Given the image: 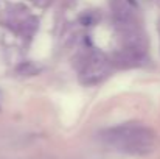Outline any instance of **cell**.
<instances>
[{
  "label": "cell",
  "instance_id": "1",
  "mask_svg": "<svg viewBox=\"0 0 160 159\" xmlns=\"http://www.w3.org/2000/svg\"><path fill=\"white\" fill-rule=\"evenodd\" d=\"M104 139L110 145L128 153H148L154 145V134L146 126L123 125L104 133Z\"/></svg>",
  "mask_w": 160,
  "mask_h": 159
},
{
  "label": "cell",
  "instance_id": "3",
  "mask_svg": "<svg viewBox=\"0 0 160 159\" xmlns=\"http://www.w3.org/2000/svg\"><path fill=\"white\" fill-rule=\"evenodd\" d=\"M145 59V52H138L134 49H123L118 53L113 55L112 64L121 67V69H129V67H137L143 62Z\"/></svg>",
  "mask_w": 160,
  "mask_h": 159
},
{
  "label": "cell",
  "instance_id": "5",
  "mask_svg": "<svg viewBox=\"0 0 160 159\" xmlns=\"http://www.w3.org/2000/svg\"><path fill=\"white\" fill-rule=\"evenodd\" d=\"M93 22H95V17L92 16V14H84V16H81V24L82 25H86V27H90V25H93Z\"/></svg>",
  "mask_w": 160,
  "mask_h": 159
},
{
  "label": "cell",
  "instance_id": "4",
  "mask_svg": "<svg viewBox=\"0 0 160 159\" xmlns=\"http://www.w3.org/2000/svg\"><path fill=\"white\" fill-rule=\"evenodd\" d=\"M17 73L22 75V77H33L39 72V67H36L33 62H22L17 66Z\"/></svg>",
  "mask_w": 160,
  "mask_h": 159
},
{
  "label": "cell",
  "instance_id": "2",
  "mask_svg": "<svg viewBox=\"0 0 160 159\" xmlns=\"http://www.w3.org/2000/svg\"><path fill=\"white\" fill-rule=\"evenodd\" d=\"M110 66H112V62L103 53L93 52L90 55H87L84 58L81 70H79L81 83H84V84H97V83H100L101 80H104L110 73Z\"/></svg>",
  "mask_w": 160,
  "mask_h": 159
}]
</instances>
